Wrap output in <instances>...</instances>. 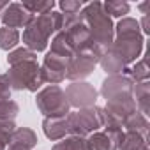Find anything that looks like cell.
<instances>
[{"mask_svg": "<svg viewBox=\"0 0 150 150\" xmlns=\"http://www.w3.org/2000/svg\"><path fill=\"white\" fill-rule=\"evenodd\" d=\"M21 6L32 16H42V14H48V13L55 11L57 2L55 0H39V2H35V0H25V2H21Z\"/></svg>", "mask_w": 150, "mask_h": 150, "instance_id": "cell-20", "label": "cell"}, {"mask_svg": "<svg viewBox=\"0 0 150 150\" xmlns=\"http://www.w3.org/2000/svg\"><path fill=\"white\" fill-rule=\"evenodd\" d=\"M7 6H9V2H7V0H0V13H2V11L7 7Z\"/></svg>", "mask_w": 150, "mask_h": 150, "instance_id": "cell-31", "label": "cell"}, {"mask_svg": "<svg viewBox=\"0 0 150 150\" xmlns=\"http://www.w3.org/2000/svg\"><path fill=\"white\" fill-rule=\"evenodd\" d=\"M148 55H150V51H148V48H146V50H145V55H143L141 58H138L132 65L127 67L125 74L132 80V83H143V81H148V78H150Z\"/></svg>", "mask_w": 150, "mask_h": 150, "instance_id": "cell-16", "label": "cell"}, {"mask_svg": "<svg viewBox=\"0 0 150 150\" xmlns=\"http://www.w3.org/2000/svg\"><path fill=\"white\" fill-rule=\"evenodd\" d=\"M65 122H67V136H78V138H88L92 132L101 131L104 127L101 106L97 104L92 108L69 111L65 115Z\"/></svg>", "mask_w": 150, "mask_h": 150, "instance_id": "cell-4", "label": "cell"}, {"mask_svg": "<svg viewBox=\"0 0 150 150\" xmlns=\"http://www.w3.org/2000/svg\"><path fill=\"white\" fill-rule=\"evenodd\" d=\"M18 125L14 122H0V150H7L11 136Z\"/></svg>", "mask_w": 150, "mask_h": 150, "instance_id": "cell-26", "label": "cell"}, {"mask_svg": "<svg viewBox=\"0 0 150 150\" xmlns=\"http://www.w3.org/2000/svg\"><path fill=\"white\" fill-rule=\"evenodd\" d=\"M67 64H69V58L48 51L44 55V60H42V65H41V81H42V85L44 83L60 85L65 80Z\"/></svg>", "mask_w": 150, "mask_h": 150, "instance_id": "cell-9", "label": "cell"}, {"mask_svg": "<svg viewBox=\"0 0 150 150\" xmlns=\"http://www.w3.org/2000/svg\"><path fill=\"white\" fill-rule=\"evenodd\" d=\"M25 60H37V53H34V51H30L23 46V48H14L7 55V64L9 65L18 64V62H25Z\"/></svg>", "mask_w": 150, "mask_h": 150, "instance_id": "cell-25", "label": "cell"}, {"mask_svg": "<svg viewBox=\"0 0 150 150\" xmlns=\"http://www.w3.org/2000/svg\"><path fill=\"white\" fill-rule=\"evenodd\" d=\"M64 92L71 108L81 110V108H92L97 104L99 92L88 81H71Z\"/></svg>", "mask_w": 150, "mask_h": 150, "instance_id": "cell-8", "label": "cell"}, {"mask_svg": "<svg viewBox=\"0 0 150 150\" xmlns=\"http://www.w3.org/2000/svg\"><path fill=\"white\" fill-rule=\"evenodd\" d=\"M21 41V34L20 30H14V28H7V27H2L0 28V50L4 51H13L14 48H18Z\"/></svg>", "mask_w": 150, "mask_h": 150, "instance_id": "cell-18", "label": "cell"}, {"mask_svg": "<svg viewBox=\"0 0 150 150\" xmlns=\"http://www.w3.org/2000/svg\"><path fill=\"white\" fill-rule=\"evenodd\" d=\"M0 20H2L4 27L7 28H27L28 23L34 20V16L18 2H11L2 13H0Z\"/></svg>", "mask_w": 150, "mask_h": 150, "instance_id": "cell-13", "label": "cell"}, {"mask_svg": "<svg viewBox=\"0 0 150 150\" xmlns=\"http://www.w3.org/2000/svg\"><path fill=\"white\" fill-rule=\"evenodd\" d=\"M118 150H148V138L136 132H124Z\"/></svg>", "mask_w": 150, "mask_h": 150, "instance_id": "cell-19", "label": "cell"}, {"mask_svg": "<svg viewBox=\"0 0 150 150\" xmlns=\"http://www.w3.org/2000/svg\"><path fill=\"white\" fill-rule=\"evenodd\" d=\"M132 80L127 74H115V76H106V80L101 85V97L106 101L124 97V96H132Z\"/></svg>", "mask_w": 150, "mask_h": 150, "instance_id": "cell-11", "label": "cell"}, {"mask_svg": "<svg viewBox=\"0 0 150 150\" xmlns=\"http://www.w3.org/2000/svg\"><path fill=\"white\" fill-rule=\"evenodd\" d=\"M20 113V106L13 99L0 101V122H14Z\"/></svg>", "mask_w": 150, "mask_h": 150, "instance_id": "cell-24", "label": "cell"}, {"mask_svg": "<svg viewBox=\"0 0 150 150\" xmlns=\"http://www.w3.org/2000/svg\"><path fill=\"white\" fill-rule=\"evenodd\" d=\"M6 76L11 83L13 90H27V92H37L42 87L41 81V65L37 60H25L9 65V71Z\"/></svg>", "mask_w": 150, "mask_h": 150, "instance_id": "cell-5", "label": "cell"}, {"mask_svg": "<svg viewBox=\"0 0 150 150\" xmlns=\"http://www.w3.org/2000/svg\"><path fill=\"white\" fill-rule=\"evenodd\" d=\"M7 150H32V148H28L25 145H20V143H14V141H9Z\"/></svg>", "mask_w": 150, "mask_h": 150, "instance_id": "cell-29", "label": "cell"}, {"mask_svg": "<svg viewBox=\"0 0 150 150\" xmlns=\"http://www.w3.org/2000/svg\"><path fill=\"white\" fill-rule=\"evenodd\" d=\"M103 9L104 13L113 20V18H125V14H129L131 11V6L127 2H124V0H108V2H103Z\"/></svg>", "mask_w": 150, "mask_h": 150, "instance_id": "cell-21", "label": "cell"}, {"mask_svg": "<svg viewBox=\"0 0 150 150\" xmlns=\"http://www.w3.org/2000/svg\"><path fill=\"white\" fill-rule=\"evenodd\" d=\"M11 83L7 80L6 74H0V101H6V99H11Z\"/></svg>", "mask_w": 150, "mask_h": 150, "instance_id": "cell-28", "label": "cell"}, {"mask_svg": "<svg viewBox=\"0 0 150 150\" xmlns=\"http://www.w3.org/2000/svg\"><path fill=\"white\" fill-rule=\"evenodd\" d=\"M51 150H88L87 138H78V136H65L58 143L51 146Z\"/></svg>", "mask_w": 150, "mask_h": 150, "instance_id": "cell-23", "label": "cell"}, {"mask_svg": "<svg viewBox=\"0 0 150 150\" xmlns=\"http://www.w3.org/2000/svg\"><path fill=\"white\" fill-rule=\"evenodd\" d=\"M138 9L141 11V14H150V0H146V2H141V4H138Z\"/></svg>", "mask_w": 150, "mask_h": 150, "instance_id": "cell-30", "label": "cell"}, {"mask_svg": "<svg viewBox=\"0 0 150 150\" xmlns=\"http://www.w3.org/2000/svg\"><path fill=\"white\" fill-rule=\"evenodd\" d=\"M145 50V35L139 30V23L134 18H122L115 25V39L110 50L101 57L99 65L108 76L125 74Z\"/></svg>", "mask_w": 150, "mask_h": 150, "instance_id": "cell-1", "label": "cell"}, {"mask_svg": "<svg viewBox=\"0 0 150 150\" xmlns=\"http://www.w3.org/2000/svg\"><path fill=\"white\" fill-rule=\"evenodd\" d=\"M35 104L44 117H65L71 111L65 92L58 85H48L41 88L35 96Z\"/></svg>", "mask_w": 150, "mask_h": 150, "instance_id": "cell-6", "label": "cell"}, {"mask_svg": "<svg viewBox=\"0 0 150 150\" xmlns=\"http://www.w3.org/2000/svg\"><path fill=\"white\" fill-rule=\"evenodd\" d=\"M122 129H124V132H136V134H139V136L148 138V129H150L148 117L141 115L139 111H134L131 117L125 118Z\"/></svg>", "mask_w": 150, "mask_h": 150, "instance_id": "cell-17", "label": "cell"}, {"mask_svg": "<svg viewBox=\"0 0 150 150\" xmlns=\"http://www.w3.org/2000/svg\"><path fill=\"white\" fill-rule=\"evenodd\" d=\"M62 14H78L83 9V2H78V0H62V2L57 4Z\"/></svg>", "mask_w": 150, "mask_h": 150, "instance_id": "cell-27", "label": "cell"}, {"mask_svg": "<svg viewBox=\"0 0 150 150\" xmlns=\"http://www.w3.org/2000/svg\"><path fill=\"white\" fill-rule=\"evenodd\" d=\"M99 65V57L94 51H80L69 58L65 78L69 81H85Z\"/></svg>", "mask_w": 150, "mask_h": 150, "instance_id": "cell-7", "label": "cell"}, {"mask_svg": "<svg viewBox=\"0 0 150 150\" xmlns=\"http://www.w3.org/2000/svg\"><path fill=\"white\" fill-rule=\"evenodd\" d=\"M124 138L122 127H103L87 138L88 150H118Z\"/></svg>", "mask_w": 150, "mask_h": 150, "instance_id": "cell-10", "label": "cell"}, {"mask_svg": "<svg viewBox=\"0 0 150 150\" xmlns=\"http://www.w3.org/2000/svg\"><path fill=\"white\" fill-rule=\"evenodd\" d=\"M42 132L51 141H60L67 136V122L65 117H44Z\"/></svg>", "mask_w": 150, "mask_h": 150, "instance_id": "cell-14", "label": "cell"}, {"mask_svg": "<svg viewBox=\"0 0 150 150\" xmlns=\"http://www.w3.org/2000/svg\"><path fill=\"white\" fill-rule=\"evenodd\" d=\"M11 141L25 145V146H28V148L34 150V146L37 145L39 139H37V134L30 127H16L14 132H13V136H11Z\"/></svg>", "mask_w": 150, "mask_h": 150, "instance_id": "cell-22", "label": "cell"}, {"mask_svg": "<svg viewBox=\"0 0 150 150\" xmlns=\"http://www.w3.org/2000/svg\"><path fill=\"white\" fill-rule=\"evenodd\" d=\"M62 32L65 34V39L71 44V48H72L74 53H80V51H94L92 39H90V32H88L87 25L83 23V18L80 21H76V23H72L71 27H67Z\"/></svg>", "mask_w": 150, "mask_h": 150, "instance_id": "cell-12", "label": "cell"}, {"mask_svg": "<svg viewBox=\"0 0 150 150\" xmlns=\"http://www.w3.org/2000/svg\"><path fill=\"white\" fill-rule=\"evenodd\" d=\"M80 14L83 18V23L87 25V28L90 32L94 53L101 60V57L110 50V46H111V42L115 39L113 20L104 13L103 2H88V4H85Z\"/></svg>", "mask_w": 150, "mask_h": 150, "instance_id": "cell-2", "label": "cell"}, {"mask_svg": "<svg viewBox=\"0 0 150 150\" xmlns=\"http://www.w3.org/2000/svg\"><path fill=\"white\" fill-rule=\"evenodd\" d=\"M132 99L136 104V110L148 117L150 115V81L134 83L132 85Z\"/></svg>", "mask_w": 150, "mask_h": 150, "instance_id": "cell-15", "label": "cell"}, {"mask_svg": "<svg viewBox=\"0 0 150 150\" xmlns=\"http://www.w3.org/2000/svg\"><path fill=\"white\" fill-rule=\"evenodd\" d=\"M60 30H62V13L60 11H51L42 16H34V20L23 30V35H21L23 46L34 53L46 51L50 39Z\"/></svg>", "mask_w": 150, "mask_h": 150, "instance_id": "cell-3", "label": "cell"}]
</instances>
